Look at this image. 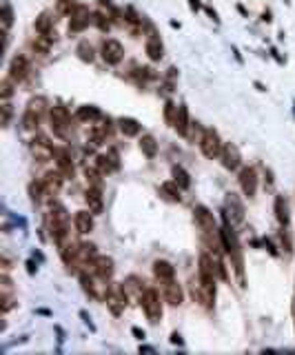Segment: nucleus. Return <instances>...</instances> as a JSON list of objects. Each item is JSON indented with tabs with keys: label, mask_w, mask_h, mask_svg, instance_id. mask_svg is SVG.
I'll return each mask as SVG.
<instances>
[{
	"label": "nucleus",
	"mask_w": 295,
	"mask_h": 355,
	"mask_svg": "<svg viewBox=\"0 0 295 355\" xmlns=\"http://www.w3.org/2000/svg\"><path fill=\"white\" fill-rule=\"evenodd\" d=\"M11 22H14V11L7 3L3 5V34H7V29L11 27Z\"/></svg>",
	"instance_id": "43"
},
{
	"label": "nucleus",
	"mask_w": 295,
	"mask_h": 355,
	"mask_svg": "<svg viewBox=\"0 0 295 355\" xmlns=\"http://www.w3.org/2000/svg\"><path fill=\"white\" fill-rule=\"evenodd\" d=\"M84 178H87V185L89 187H98V189H102V180H100V178H102V173H100V171H98V169H84Z\"/></svg>",
	"instance_id": "37"
},
{
	"label": "nucleus",
	"mask_w": 295,
	"mask_h": 355,
	"mask_svg": "<svg viewBox=\"0 0 295 355\" xmlns=\"http://www.w3.org/2000/svg\"><path fill=\"white\" fill-rule=\"evenodd\" d=\"M293 324H295V300H293Z\"/></svg>",
	"instance_id": "49"
},
{
	"label": "nucleus",
	"mask_w": 295,
	"mask_h": 355,
	"mask_svg": "<svg viewBox=\"0 0 295 355\" xmlns=\"http://www.w3.org/2000/svg\"><path fill=\"white\" fill-rule=\"evenodd\" d=\"M53 160H56V167L58 171H63L65 178H73V160H71V154L69 149H65V146H60L56 149V154H53Z\"/></svg>",
	"instance_id": "17"
},
{
	"label": "nucleus",
	"mask_w": 295,
	"mask_h": 355,
	"mask_svg": "<svg viewBox=\"0 0 295 355\" xmlns=\"http://www.w3.org/2000/svg\"><path fill=\"white\" fill-rule=\"evenodd\" d=\"M144 49H146V56H149L151 60H160V58H162V42H160V38L156 36V32L149 34Z\"/></svg>",
	"instance_id": "25"
},
{
	"label": "nucleus",
	"mask_w": 295,
	"mask_h": 355,
	"mask_svg": "<svg viewBox=\"0 0 295 355\" xmlns=\"http://www.w3.org/2000/svg\"><path fill=\"white\" fill-rule=\"evenodd\" d=\"M84 200H87V206H89V211L94 213V216L102 213V206H104V202H102V189H98V187H87Z\"/></svg>",
	"instance_id": "20"
},
{
	"label": "nucleus",
	"mask_w": 295,
	"mask_h": 355,
	"mask_svg": "<svg viewBox=\"0 0 295 355\" xmlns=\"http://www.w3.org/2000/svg\"><path fill=\"white\" fill-rule=\"evenodd\" d=\"M94 20V14L89 11V7H84V5H78L76 9H73V14H71V20H69V32L73 34H78V32H82L87 24Z\"/></svg>",
	"instance_id": "11"
},
{
	"label": "nucleus",
	"mask_w": 295,
	"mask_h": 355,
	"mask_svg": "<svg viewBox=\"0 0 295 355\" xmlns=\"http://www.w3.org/2000/svg\"><path fill=\"white\" fill-rule=\"evenodd\" d=\"M193 218H195V224H198V229L202 231L204 235H216V218H213V213L206 209L204 204H198L193 209Z\"/></svg>",
	"instance_id": "6"
},
{
	"label": "nucleus",
	"mask_w": 295,
	"mask_h": 355,
	"mask_svg": "<svg viewBox=\"0 0 295 355\" xmlns=\"http://www.w3.org/2000/svg\"><path fill=\"white\" fill-rule=\"evenodd\" d=\"M173 180L180 185V189H189V187H191V175H189L187 171L180 167V164H175V167H173Z\"/></svg>",
	"instance_id": "32"
},
{
	"label": "nucleus",
	"mask_w": 295,
	"mask_h": 355,
	"mask_svg": "<svg viewBox=\"0 0 295 355\" xmlns=\"http://www.w3.org/2000/svg\"><path fill=\"white\" fill-rule=\"evenodd\" d=\"M27 76H29V63H27V58H24V56H16L14 60H11V65H9V78L18 84V82H22Z\"/></svg>",
	"instance_id": "16"
},
{
	"label": "nucleus",
	"mask_w": 295,
	"mask_h": 355,
	"mask_svg": "<svg viewBox=\"0 0 295 355\" xmlns=\"http://www.w3.org/2000/svg\"><path fill=\"white\" fill-rule=\"evenodd\" d=\"M76 7H78L76 0H56V11L63 16H71Z\"/></svg>",
	"instance_id": "39"
},
{
	"label": "nucleus",
	"mask_w": 295,
	"mask_h": 355,
	"mask_svg": "<svg viewBox=\"0 0 295 355\" xmlns=\"http://www.w3.org/2000/svg\"><path fill=\"white\" fill-rule=\"evenodd\" d=\"M220 160H222V167H224V169L235 171V169H240V164H242V156H240V149H238L235 144L226 142V144L222 146Z\"/></svg>",
	"instance_id": "12"
},
{
	"label": "nucleus",
	"mask_w": 295,
	"mask_h": 355,
	"mask_svg": "<svg viewBox=\"0 0 295 355\" xmlns=\"http://www.w3.org/2000/svg\"><path fill=\"white\" fill-rule=\"evenodd\" d=\"M63 180H65V173L63 171H47L45 178H42V187H45V193L47 195H58L60 187H63Z\"/></svg>",
	"instance_id": "15"
},
{
	"label": "nucleus",
	"mask_w": 295,
	"mask_h": 355,
	"mask_svg": "<svg viewBox=\"0 0 295 355\" xmlns=\"http://www.w3.org/2000/svg\"><path fill=\"white\" fill-rule=\"evenodd\" d=\"M9 118H11V107H9V102L5 100L3 102V127L9 125Z\"/></svg>",
	"instance_id": "45"
},
{
	"label": "nucleus",
	"mask_w": 295,
	"mask_h": 355,
	"mask_svg": "<svg viewBox=\"0 0 295 355\" xmlns=\"http://www.w3.org/2000/svg\"><path fill=\"white\" fill-rule=\"evenodd\" d=\"M175 118H178V105H175V102H171V100H167V102H164V122H167L169 127H173Z\"/></svg>",
	"instance_id": "35"
},
{
	"label": "nucleus",
	"mask_w": 295,
	"mask_h": 355,
	"mask_svg": "<svg viewBox=\"0 0 295 355\" xmlns=\"http://www.w3.org/2000/svg\"><path fill=\"white\" fill-rule=\"evenodd\" d=\"M244 220V204L235 193H226L224 198V222L229 226H235Z\"/></svg>",
	"instance_id": "4"
},
{
	"label": "nucleus",
	"mask_w": 295,
	"mask_h": 355,
	"mask_svg": "<svg viewBox=\"0 0 295 355\" xmlns=\"http://www.w3.org/2000/svg\"><path fill=\"white\" fill-rule=\"evenodd\" d=\"M275 218H278V222L282 226H288V222H291V213H288V202L284 195H278L275 198Z\"/></svg>",
	"instance_id": "24"
},
{
	"label": "nucleus",
	"mask_w": 295,
	"mask_h": 355,
	"mask_svg": "<svg viewBox=\"0 0 295 355\" xmlns=\"http://www.w3.org/2000/svg\"><path fill=\"white\" fill-rule=\"evenodd\" d=\"M14 80H11V78L7 76V78H5V80L3 82H0V96H3V100H9V98H11V94H14Z\"/></svg>",
	"instance_id": "41"
},
{
	"label": "nucleus",
	"mask_w": 295,
	"mask_h": 355,
	"mask_svg": "<svg viewBox=\"0 0 295 355\" xmlns=\"http://www.w3.org/2000/svg\"><path fill=\"white\" fill-rule=\"evenodd\" d=\"M100 53H102V60H104L107 65H118L120 60L125 58V49H122L120 42L113 40V38H109V40L102 42Z\"/></svg>",
	"instance_id": "10"
},
{
	"label": "nucleus",
	"mask_w": 295,
	"mask_h": 355,
	"mask_svg": "<svg viewBox=\"0 0 295 355\" xmlns=\"http://www.w3.org/2000/svg\"><path fill=\"white\" fill-rule=\"evenodd\" d=\"M94 22L100 32H109V29H111V18H109V14H104V11L94 14Z\"/></svg>",
	"instance_id": "38"
},
{
	"label": "nucleus",
	"mask_w": 295,
	"mask_h": 355,
	"mask_svg": "<svg viewBox=\"0 0 295 355\" xmlns=\"http://www.w3.org/2000/svg\"><path fill=\"white\" fill-rule=\"evenodd\" d=\"M34 27H36V32L42 34V36H51V27H53V18H51V14H49V11H42V14L36 18Z\"/></svg>",
	"instance_id": "27"
},
{
	"label": "nucleus",
	"mask_w": 295,
	"mask_h": 355,
	"mask_svg": "<svg viewBox=\"0 0 295 355\" xmlns=\"http://www.w3.org/2000/svg\"><path fill=\"white\" fill-rule=\"evenodd\" d=\"M78 56L84 60V63H91L94 60V49H91L89 42H80L78 45Z\"/></svg>",
	"instance_id": "42"
},
{
	"label": "nucleus",
	"mask_w": 295,
	"mask_h": 355,
	"mask_svg": "<svg viewBox=\"0 0 295 355\" xmlns=\"http://www.w3.org/2000/svg\"><path fill=\"white\" fill-rule=\"evenodd\" d=\"M118 129L122 131V136L133 138V136H138V133H140V122L136 118H120L118 120Z\"/></svg>",
	"instance_id": "28"
},
{
	"label": "nucleus",
	"mask_w": 295,
	"mask_h": 355,
	"mask_svg": "<svg viewBox=\"0 0 295 355\" xmlns=\"http://www.w3.org/2000/svg\"><path fill=\"white\" fill-rule=\"evenodd\" d=\"M96 169L100 171L102 175H109L111 171L118 169V154L111 151V154H102L96 158Z\"/></svg>",
	"instance_id": "21"
},
{
	"label": "nucleus",
	"mask_w": 295,
	"mask_h": 355,
	"mask_svg": "<svg viewBox=\"0 0 295 355\" xmlns=\"http://www.w3.org/2000/svg\"><path fill=\"white\" fill-rule=\"evenodd\" d=\"M51 38L53 36H36L34 42H32V47L36 49L38 53H49V49H51Z\"/></svg>",
	"instance_id": "33"
},
{
	"label": "nucleus",
	"mask_w": 295,
	"mask_h": 355,
	"mask_svg": "<svg viewBox=\"0 0 295 355\" xmlns=\"http://www.w3.org/2000/svg\"><path fill=\"white\" fill-rule=\"evenodd\" d=\"M180 191L182 189L175 180H169V182H162V185H160V195H162L164 200H169V202H180L182 200Z\"/></svg>",
	"instance_id": "23"
},
{
	"label": "nucleus",
	"mask_w": 295,
	"mask_h": 355,
	"mask_svg": "<svg viewBox=\"0 0 295 355\" xmlns=\"http://www.w3.org/2000/svg\"><path fill=\"white\" fill-rule=\"evenodd\" d=\"M73 224H76V231L80 235L91 233V231H94V213L91 211H76Z\"/></svg>",
	"instance_id": "18"
},
{
	"label": "nucleus",
	"mask_w": 295,
	"mask_h": 355,
	"mask_svg": "<svg viewBox=\"0 0 295 355\" xmlns=\"http://www.w3.org/2000/svg\"><path fill=\"white\" fill-rule=\"evenodd\" d=\"M40 127V115H36L32 111H24L22 115V129L24 131H38Z\"/></svg>",
	"instance_id": "31"
},
{
	"label": "nucleus",
	"mask_w": 295,
	"mask_h": 355,
	"mask_svg": "<svg viewBox=\"0 0 295 355\" xmlns=\"http://www.w3.org/2000/svg\"><path fill=\"white\" fill-rule=\"evenodd\" d=\"M27 111H32L36 115H40L42 118V113L47 111V98H42V96H36L29 100V105H27Z\"/></svg>",
	"instance_id": "30"
},
{
	"label": "nucleus",
	"mask_w": 295,
	"mask_h": 355,
	"mask_svg": "<svg viewBox=\"0 0 295 355\" xmlns=\"http://www.w3.org/2000/svg\"><path fill=\"white\" fill-rule=\"evenodd\" d=\"M280 242H282V249H284L286 255L293 253V238H291V231H288V226H282L280 231Z\"/></svg>",
	"instance_id": "36"
},
{
	"label": "nucleus",
	"mask_w": 295,
	"mask_h": 355,
	"mask_svg": "<svg viewBox=\"0 0 295 355\" xmlns=\"http://www.w3.org/2000/svg\"><path fill=\"white\" fill-rule=\"evenodd\" d=\"M222 140H220L218 131L216 129H204L200 136V151L202 156L209 158V160H213V158H220L222 154Z\"/></svg>",
	"instance_id": "3"
},
{
	"label": "nucleus",
	"mask_w": 295,
	"mask_h": 355,
	"mask_svg": "<svg viewBox=\"0 0 295 355\" xmlns=\"http://www.w3.org/2000/svg\"><path fill=\"white\" fill-rule=\"evenodd\" d=\"M153 275H156L158 282H164V280H173L175 278V269L171 262L167 260H158L156 264H153Z\"/></svg>",
	"instance_id": "22"
},
{
	"label": "nucleus",
	"mask_w": 295,
	"mask_h": 355,
	"mask_svg": "<svg viewBox=\"0 0 295 355\" xmlns=\"http://www.w3.org/2000/svg\"><path fill=\"white\" fill-rule=\"evenodd\" d=\"M29 149H32V154L38 162H49L53 158V154H56L53 144L49 142V138H45V136H36L32 140V144H29Z\"/></svg>",
	"instance_id": "7"
},
{
	"label": "nucleus",
	"mask_w": 295,
	"mask_h": 355,
	"mask_svg": "<svg viewBox=\"0 0 295 355\" xmlns=\"http://www.w3.org/2000/svg\"><path fill=\"white\" fill-rule=\"evenodd\" d=\"M49 118H51V129L56 136L60 138H65L67 136V127H69V111H67L65 107H60L56 105L49 111Z\"/></svg>",
	"instance_id": "9"
},
{
	"label": "nucleus",
	"mask_w": 295,
	"mask_h": 355,
	"mask_svg": "<svg viewBox=\"0 0 295 355\" xmlns=\"http://www.w3.org/2000/svg\"><path fill=\"white\" fill-rule=\"evenodd\" d=\"M107 309L111 311V313L118 317L125 313V309H127V289H125V284H111L109 286V293H107Z\"/></svg>",
	"instance_id": "5"
},
{
	"label": "nucleus",
	"mask_w": 295,
	"mask_h": 355,
	"mask_svg": "<svg viewBox=\"0 0 295 355\" xmlns=\"http://www.w3.org/2000/svg\"><path fill=\"white\" fill-rule=\"evenodd\" d=\"M76 118H78V120H82V122H94V120L98 118V109H96V107L84 105V107H80L78 111H76Z\"/></svg>",
	"instance_id": "34"
},
{
	"label": "nucleus",
	"mask_w": 295,
	"mask_h": 355,
	"mask_svg": "<svg viewBox=\"0 0 295 355\" xmlns=\"http://www.w3.org/2000/svg\"><path fill=\"white\" fill-rule=\"evenodd\" d=\"M189 111H187V107L180 105L178 107V118H175V125H173V129L180 133V136H189Z\"/></svg>",
	"instance_id": "26"
},
{
	"label": "nucleus",
	"mask_w": 295,
	"mask_h": 355,
	"mask_svg": "<svg viewBox=\"0 0 295 355\" xmlns=\"http://www.w3.org/2000/svg\"><path fill=\"white\" fill-rule=\"evenodd\" d=\"M49 233H51L58 247L69 240V213H67L65 206H51V211H49Z\"/></svg>",
	"instance_id": "1"
},
{
	"label": "nucleus",
	"mask_w": 295,
	"mask_h": 355,
	"mask_svg": "<svg viewBox=\"0 0 295 355\" xmlns=\"http://www.w3.org/2000/svg\"><path fill=\"white\" fill-rule=\"evenodd\" d=\"M171 342H178V344H180V335L173 333V335H171Z\"/></svg>",
	"instance_id": "48"
},
{
	"label": "nucleus",
	"mask_w": 295,
	"mask_h": 355,
	"mask_svg": "<svg viewBox=\"0 0 295 355\" xmlns=\"http://www.w3.org/2000/svg\"><path fill=\"white\" fill-rule=\"evenodd\" d=\"M89 271L91 273H96L98 278H102V280H111V275H113V260L109 258V255H98V258L89 264Z\"/></svg>",
	"instance_id": "13"
},
{
	"label": "nucleus",
	"mask_w": 295,
	"mask_h": 355,
	"mask_svg": "<svg viewBox=\"0 0 295 355\" xmlns=\"http://www.w3.org/2000/svg\"><path fill=\"white\" fill-rule=\"evenodd\" d=\"M0 302H3V307H0V309H3L5 315H7L9 311L16 307V300H14V295H11V293H0Z\"/></svg>",
	"instance_id": "44"
},
{
	"label": "nucleus",
	"mask_w": 295,
	"mask_h": 355,
	"mask_svg": "<svg viewBox=\"0 0 295 355\" xmlns=\"http://www.w3.org/2000/svg\"><path fill=\"white\" fill-rule=\"evenodd\" d=\"M133 335H136L138 340H144V331H140V329H133Z\"/></svg>",
	"instance_id": "46"
},
{
	"label": "nucleus",
	"mask_w": 295,
	"mask_h": 355,
	"mask_svg": "<svg viewBox=\"0 0 295 355\" xmlns=\"http://www.w3.org/2000/svg\"><path fill=\"white\" fill-rule=\"evenodd\" d=\"M240 187H242V191L247 198H255V193H257V171L255 167H244V169H240Z\"/></svg>",
	"instance_id": "8"
},
{
	"label": "nucleus",
	"mask_w": 295,
	"mask_h": 355,
	"mask_svg": "<svg viewBox=\"0 0 295 355\" xmlns=\"http://www.w3.org/2000/svg\"><path fill=\"white\" fill-rule=\"evenodd\" d=\"M191 9H195V11L200 9V0H191Z\"/></svg>",
	"instance_id": "47"
},
{
	"label": "nucleus",
	"mask_w": 295,
	"mask_h": 355,
	"mask_svg": "<svg viewBox=\"0 0 295 355\" xmlns=\"http://www.w3.org/2000/svg\"><path fill=\"white\" fill-rule=\"evenodd\" d=\"M98 258V251H96V244H91V242H82V244H78V267H87Z\"/></svg>",
	"instance_id": "19"
},
{
	"label": "nucleus",
	"mask_w": 295,
	"mask_h": 355,
	"mask_svg": "<svg viewBox=\"0 0 295 355\" xmlns=\"http://www.w3.org/2000/svg\"><path fill=\"white\" fill-rule=\"evenodd\" d=\"M29 193H32V200L34 202H42V198H45V187H42V182H32L29 185Z\"/></svg>",
	"instance_id": "40"
},
{
	"label": "nucleus",
	"mask_w": 295,
	"mask_h": 355,
	"mask_svg": "<svg viewBox=\"0 0 295 355\" xmlns=\"http://www.w3.org/2000/svg\"><path fill=\"white\" fill-rule=\"evenodd\" d=\"M160 284H162V295H164V300H167L171 307H180L184 293H182V286L175 282V278L173 280H164V282H160Z\"/></svg>",
	"instance_id": "14"
},
{
	"label": "nucleus",
	"mask_w": 295,
	"mask_h": 355,
	"mask_svg": "<svg viewBox=\"0 0 295 355\" xmlns=\"http://www.w3.org/2000/svg\"><path fill=\"white\" fill-rule=\"evenodd\" d=\"M140 151H142L146 158H156V154H158V142H156V138L149 136V133L140 138Z\"/></svg>",
	"instance_id": "29"
},
{
	"label": "nucleus",
	"mask_w": 295,
	"mask_h": 355,
	"mask_svg": "<svg viewBox=\"0 0 295 355\" xmlns=\"http://www.w3.org/2000/svg\"><path fill=\"white\" fill-rule=\"evenodd\" d=\"M140 307H142L146 320L151 324H158L162 320V302H160V295L156 289H146L140 298Z\"/></svg>",
	"instance_id": "2"
}]
</instances>
